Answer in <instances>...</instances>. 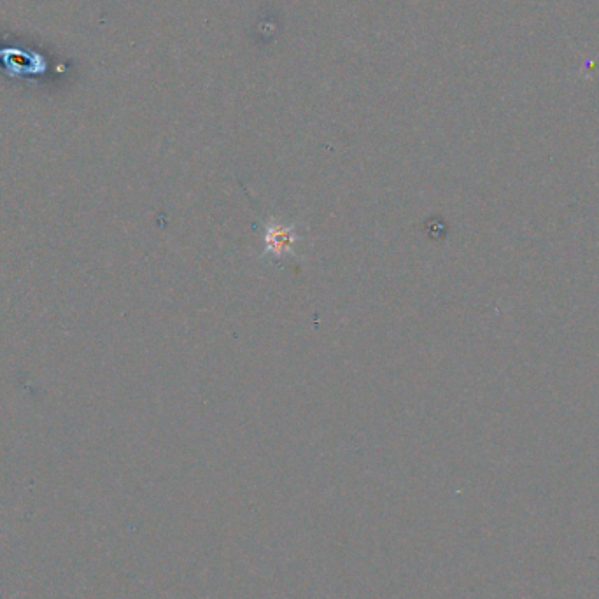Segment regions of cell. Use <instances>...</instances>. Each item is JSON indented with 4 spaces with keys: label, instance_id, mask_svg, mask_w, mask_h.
I'll return each mask as SVG.
<instances>
[{
    "label": "cell",
    "instance_id": "1",
    "mask_svg": "<svg viewBox=\"0 0 599 599\" xmlns=\"http://www.w3.org/2000/svg\"><path fill=\"white\" fill-rule=\"evenodd\" d=\"M298 237L291 228L286 226H270L267 232V253L277 256L291 253V247L295 246Z\"/></svg>",
    "mask_w": 599,
    "mask_h": 599
}]
</instances>
